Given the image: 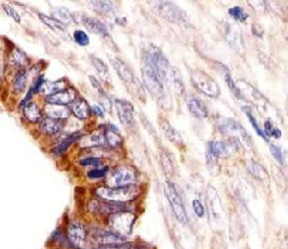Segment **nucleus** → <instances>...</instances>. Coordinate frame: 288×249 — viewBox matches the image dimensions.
Wrapping results in <instances>:
<instances>
[{"instance_id": "15", "label": "nucleus", "mask_w": 288, "mask_h": 249, "mask_svg": "<svg viewBox=\"0 0 288 249\" xmlns=\"http://www.w3.org/2000/svg\"><path fill=\"white\" fill-rule=\"evenodd\" d=\"M46 114L48 118L53 120H66L71 116V111L67 106H58V105H49L46 106Z\"/></svg>"}, {"instance_id": "18", "label": "nucleus", "mask_w": 288, "mask_h": 249, "mask_svg": "<svg viewBox=\"0 0 288 249\" xmlns=\"http://www.w3.org/2000/svg\"><path fill=\"white\" fill-rule=\"evenodd\" d=\"M188 105L193 117L197 119H205L208 117V110L202 100L192 98L189 100Z\"/></svg>"}, {"instance_id": "34", "label": "nucleus", "mask_w": 288, "mask_h": 249, "mask_svg": "<svg viewBox=\"0 0 288 249\" xmlns=\"http://www.w3.org/2000/svg\"><path fill=\"white\" fill-rule=\"evenodd\" d=\"M73 39L75 43L81 47H87L90 44L89 36L82 30H76L73 34Z\"/></svg>"}, {"instance_id": "41", "label": "nucleus", "mask_w": 288, "mask_h": 249, "mask_svg": "<svg viewBox=\"0 0 288 249\" xmlns=\"http://www.w3.org/2000/svg\"><path fill=\"white\" fill-rule=\"evenodd\" d=\"M3 8L9 17H11L15 22L21 23V17L15 8H13L12 6H9V5H3Z\"/></svg>"}, {"instance_id": "40", "label": "nucleus", "mask_w": 288, "mask_h": 249, "mask_svg": "<svg viewBox=\"0 0 288 249\" xmlns=\"http://www.w3.org/2000/svg\"><path fill=\"white\" fill-rule=\"evenodd\" d=\"M192 207H193V210H194L195 214L197 215V217L203 218L205 216V208H204V206H203V204L201 203L200 200H193L192 201Z\"/></svg>"}, {"instance_id": "20", "label": "nucleus", "mask_w": 288, "mask_h": 249, "mask_svg": "<svg viewBox=\"0 0 288 249\" xmlns=\"http://www.w3.org/2000/svg\"><path fill=\"white\" fill-rule=\"evenodd\" d=\"M106 144L112 148H118L122 143V138L118 132V129L115 126H111L107 128L104 133Z\"/></svg>"}, {"instance_id": "32", "label": "nucleus", "mask_w": 288, "mask_h": 249, "mask_svg": "<svg viewBox=\"0 0 288 249\" xmlns=\"http://www.w3.org/2000/svg\"><path fill=\"white\" fill-rule=\"evenodd\" d=\"M229 14L238 22L240 23H244L248 18H249V15L239 6H236V7H233L229 10Z\"/></svg>"}, {"instance_id": "5", "label": "nucleus", "mask_w": 288, "mask_h": 249, "mask_svg": "<svg viewBox=\"0 0 288 249\" xmlns=\"http://www.w3.org/2000/svg\"><path fill=\"white\" fill-rule=\"evenodd\" d=\"M192 80L194 86L204 95L211 98H217L219 96V86L210 75L203 72H195L192 74Z\"/></svg>"}, {"instance_id": "44", "label": "nucleus", "mask_w": 288, "mask_h": 249, "mask_svg": "<svg viewBox=\"0 0 288 249\" xmlns=\"http://www.w3.org/2000/svg\"><path fill=\"white\" fill-rule=\"evenodd\" d=\"M270 151L271 154L274 156V158L279 162V163H283V152L280 148H278L277 146L271 145L270 146Z\"/></svg>"}, {"instance_id": "22", "label": "nucleus", "mask_w": 288, "mask_h": 249, "mask_svg": "<svg viewBox=\"0 0 288 249\" xmlns=\"http://www.w3.org/2000/svg\"><path fill=\"white\" fill-rule=\"evenodd\" d=\"M72 112L78 119L85 120L90 116L91 108L86 100H80L73 105Z\"/></svg>"}, {"instance_id": "39", "label": "nucleus", "mask_w": 288, "mask_h": 249, "mask_svg": "<svg viewBox=\"0 0 288 249\" xmlns=\"http://www.w3.org/2000/svg\"><path fill=\"white\" fill-rule=\"evenodd\" d=\"M46 82H47V81H46V79L44 78V76H40V77H38V78L36 79V81L34 82L33 87L31 88L32 91H33V93H34V94L42 93L43 88H44Z\"/></svg>"}, {"instance_id": "13", "label": "nucleus", "mask_w": 288, "mask_h": 249, "mask_svg": "<svg viewBox=\"0 0 288 249\" xmlns=\"http://www.w3.org/2000/svg\"><path fill=\"white\" fill-rule=\"evenodd\" d=\"M94 239L100 245L103 246H111V245H118L126 243V240L124 237H121L120 235L112 232V231H105L100 230L94 233Z\"/></svg>"}, {"instance_id": "9", "label": "nucleus", "mask_w": 288, "mask_h": 249, "mask_svg": "<svg viewBox=\"0 0 288 249\" xmlns=\"http://www.w3.org/2000/svg\"><path fill=\"white\" fill-rule=\"evenodd\" d=\"M76 99V92L73 89L67 88L59 93L48 96L46 101L49 105H58V106H67L72 103Z\"/></svg>"}, {"instance_id": "31", "label": "nucleus", "mask_w": 288, "mask_h": 249, "mask_svg": "<svg viewBox=\"0 0 288 249\" xmlns=\"http://www.w3.org/2000/svg\"><path fill=\"white\" fill-rule=\"evenodd\" d=\"M92 62H93L94 67L96 68L97 73L100 75V77L107 81L108 77H109V70H108L107 66L105 65V63L96 57H93Z\"/></svg>"}, {"instance_id": "16", "label": "nucleus", "mask_w": 288, "mask_h": 249, "mask_svg": "<svg viewBox=\"0 0 288 249\" xmlns=\"http://www.w3.org/2000/svg\"><path fill=\"white\" fill-rule=\"evenodd\" d=\"M207 201H208L209 206H210L212 217L215 220H219L221 218L222 207H221L220 199L218 198V195H217L216 190L214 188H212V187L209 189Z\"/></svg>"}, {"instance_id": "36", "label": "nucleus", "mask_w": 288, "mask_h": 249, "mask_svg": "<svg viewBox=\"0 0 288 249\" xmlns=\"http://www.w3.org/2000/svg\"><path fill=\"white\" fill-rule=\"evenodd\" d=\"M165 132H166L167 137L171 142H173L174 144H178V143L182 144V139H181L180 135L170 125L167 124L165 126Z\"/></svg>"}, {"instance_id": "35", "label": "nucleus", "mask_w": 288, "mask_h": 249, "mask_svg": "<svg viewBox=\"0 0 288 249\" xmlns=\"http://www.w3.org/2000/svg\"><path fill=\"white\" fill-rule=\"evenodd\" d=\"M243 110H244V113L246 114V116L248 117V119H249V121H250L251 124L253 125V127L255 128V130H256V131H257V133L259 134V136L263 137L265 141H267L268 139H267V137L265 136L264 130L262 129V127H260V125L258 124V123H257L256 119L253 117V115H252V113H251V110H250V108H248V107H247V108H246V107H244V108H243Z\"/></svg>"}, {"instance_id": "7", "label": "nucleus", "mask_w": 288, "mask_h": 249, "mask_svg": "<svg viewBox=\"0 0 288 249\" xmlns=\"http://www.w3.org/2000/svg\"><path fill=\"white\" fill-rule=\"evenodd\" d=\"M136 180V173L130 167H120L118 168L111 176L112 187L111 188H120L132 185Z\"/></svg>"}, {"instance_id": "14", "label": "nucleus", "mask_w": 288, "mask_h": 249, "mask_svg": "<svg viewBox=\"0 0 288 249\" xmlns=\"http://www.w3.org/2000/svg\"><path fill=\"white\" fill-rule=\"evenodd\" d=\"M110 62L113 65L114 69L117 71L120 78L128 84H132L134 82V75L130 68L118 57H111Z\"/></svg>"}, {"instance_id": "24", "label": "nucleus", "mask_w": 288, "mask_h": 249, "mask_svg": "<svg viewBox=\"0 0 288 249\" xmlns=\"http://www.w3.org/2000/svg\"><path fill=\"white\" fill-rule=\"evenodd\" d=\"M41 127L46 134L55 135L60 131L62 124H61V122L58 120H53V119L48 118L42 121Z\"/></svg>"}, {"instance_id": "11", "label": "nucleus", "mask_w": 288, "mask_h": 249, "mask_svg": "<svg viewBox=\"0 0 288 249\" xmlns=\"http://www.w3.org/2000/svg\"><path fill=\"white\" fill-rule=\"evenodd\" d=\"M235 143H225V142H211L208 145L207 152L217 157H228L233 155L236 151Z\"/></svg>"}, {"instance_id": "28", "label": "nucleus", "mask_w": 288, "mask_h": 249, "mask_svg": "<svg viewBox=\"0 0 288 249\" xmlns=\"http://www.w3.org/2000/svg\"><path fill=\"white\" fill-rule=\"evenodd\" d=\"M94 8L96 9L97 12L101 13L102 15L105 16H112L115 14V9L114 6L109 3V2H105V1H94L92 2Z\"/></svg>"}, {"instance_id": "2", "label": "nucleus", "mask_w": 288, "mask_h": 249, "mask_svg": "<svg viewBox=\"0 0 288 249\" xmlns=\"http://www.w3.org/2000/svg\"><path fill=\"white\" fill-rule=\"evenodd\" d=\"M143 78L144 84L147 87L148 91L155 96L157 100H166V90L165 83L166 80L160 75V74L147 62L144 61L143 64Z\"/></svg>"}, {"instance_id": "12", "label": "nucleus", "mask_w": 288, "mask_h": 249, "mask_svg": "<svg viewBox=\"0 0 288 249\" xmlns=\"http://www.w3.org/2000/svg\"><path fill=\"white\" fill-rule=\"evenodd\" d=\"M68 234L72 245H74L77 248H81L87 238L86 227L78 222L72 223V224L69 226Z\"/></svg>"}, {"instance_id": "45", "label": "nucleus", "mask_w": 288, "mask_h": 249, "mask_svg": "<svg viewBox=\"0 0 288 249\" xmlns=\"http://www.w3.org/2000/svg\"><path fill=\"white\" fill-rule=\"evenodd\" d=\"M92 111H93L96 115L99 116V117H103V116H104V110H103V108H102L101 106H99V105H94L93 108H92Z\"/></svg>"}, {"instance_id": "4", "label": "nucleus", "mask_w": 288, "mask_h": 249, "mask_svg": "<svg viewBox=\"0 0 288 249\" xmlns=\"http://www.w3.org/2000/svg\"><path fill=\"white\" fill-rule=\"evenodd\" d=\"M164 192H165V195L170 203V206H171V209L173 211L175 218L182 224H188L187 211H186V208L183 204V201H182L180 195L178 194V192L176 190L175 185L170 181H167L164 184Z\"/></svg>"}, {"instance_id": "26", "label": "nucleus", "mask_w": 288, "mask_h": 249, "mask_svg": "<svg viewBox=\"0 0 288 249\" xmlns=\"http://www.w3.org/2000/svg\"><path fill=\"white\" fill-rule=\"evenodd\" d=\"M67 89L66 88V83L64 81H55V82H46L42 93L46 94L47 97L54 95L56 93H59L63 90Z\"/></svg>"}, {"instance_id": "37", "label": "nucleus", "mask_w": 288, "mask_h": 249, "mask_svg": "<svg viewBox=\"0 0 288 249\" xmlns=\"http://www.w3.org/2000/svg\"><path fill=\"white\" fill-rule=\"evenodd\" d=\"M224 77H225L226 83L228 84L230 90H232V92L236 95V97H237L238 99H240V100H241V99H242V95H241V93H240V90L238 87H237V86H236V84H235V82L233 81L232 76L229 74V72H227V73L225 74Z\"/></svg>"}, {"instance_id": "30", "label": "nucleus", "mask_w": 288, "mask_h": 249, "mask_svg": "<svg viewBox=\"0 0 288 249\" xmlns=\"http://www.w3.org/2000/svg\"><path fill=\"white\" fill-rule=\"evenodd\" d=\"M9 62L14 67H24L27 62V58L24 52L20 50H15L10 56Z\"/></svg>"}, {"instance_id": "33", "label": "nucleus", "mask_w": 288, "mask_h": 249, "mask_svg": "<svg viewBox=\"0 0 288 249\" xmlns=\"http://www.w3.org/2000/svg\"><path fill=\"white\" fill-rule=\"evenodd\" d=\"M264 132L265 136L267 137V139H268V137H274L276 139H279L282 136V131L278 128H275L272 124L271 121H266L264 123Z\"/></svg>"}, {"instance_id": "43", "label": "nucleus", "mask_w": 288, "mask_h": 249, "mask_svg": "<svg viewBox=\"0 0 288 249\" xmlns=\"http://www.w3.org/2000/svg\"><path fill=\"white\" fill-rule=\"evenodd\" d=\"M98 249H136V248L132 244L123 243L118 245H111V246H104Z\"/></svg>"}, {"instance_id": "6", "label": "nucleus", "mask_w": 288, "mask_h": 249, "mask_svg": "<svg viewBox=\"0 0 288 249\" xmlns=\"http://www.w3.org/2000/svg\"><path fill=\"white\" fill-rule=\"evenodd\" d=\"M157 12L166 20L175 24H186L188 19L186 14L176 5L168 1H160L156 5Z\"/></svg>"}, {"instance_id": "25", "label": "nucleus", "mask_w": 288, "mask_h": 249, "mask_svg": "<svg viewBox=\"0 0 288 249\" xmlns=\"http://www.w3.org/2000/svg\"><path fill=\"white\" fill-rule=\"evenodd\" d=\"M27 83V74L24 70L19 71L13 81V91L16 94H21L24 92Z\"/></svg>"}, {"instance_id": "21", "label": "nucleus", "mask_w": 288, "mask_h": 249, "mask_svg": "<svg viewBox=\"0 0 288 249\" xmlns=\"http://www.w3.org/2000/svg\"><path fill=\"white\" fill-rule=\"evenodd\" d=\"M226 38L231 47H233L236 50H240V45L242 42H241L240 30H238L235 25H228L227 31H226Z\"/></svg>"}, {"instance_id": "38", "label": "nucleus", "mask_w": 288, "mask_h": 249, "mask_svg": "<svg viewBox=\"0 0 288 249\" xmlns=\"http://www.w3.org/2000/svg\"><path fill=\"white\" fill-rule=\"evenodd\" d=\"M108 173H109V167H104V168H101V169H96V170L91 171L88 174V176L91 179H99V178H102V177L106 176Z\"/></svg>"}, {"instance_id": "29", "label": "nucleus", "mask_w": 288, "mask_h": 249, "mask_svg": "<svg viewBox=\"0 0 288 249\" xmlns=\"http://www.w3.org/2000/svg\"><path fill=\"white\" fill-rule=\"evenodd\" d=\"M53 16H54L53 19H55L56 21H58L59 23L63 25L71 24L72 22V17L70 12L66 10L65 8H56L55 11L53 12Z\"/></svg>"}, {"instance_id": "42", "label": "nucleus", "mask_w": 288, "mask_h": 249, "mask_svg": "<svg viewBox=\"0 0 288 249\" xmlns=\"http://www.w3.org/2000/svg\"><path fill=\"white\" fill-rule=\"evenodd\" d=\"M80 164L82 166H93V167H98L101 164V160L96 157H88L84 158L80 161Z\"/></svg>"}, {"instance_id": "10", "label": "nucleus", "mask_w": 288, "mask_h": 249, "mask_svg": "<svg viewBox=\"0 0 288 249\" xmlns=\"http://www.w3.org/2000/svg\"><path fill=\"white\" fill-rule=\"evenodd\" d=\"M118 110L120 123L123 125H131L134 123V107L127 100H117L115 101Z\"/></svg>"}, {"instance_id": "17", "label": "nucleus", "mask_w": 288, "mask_h": 249, "mask_svg": "<svg viewBox=\"0 0 288 249\" xmlns=\"http://www.w3.org/2000/svg\"><path fill=\"white\" fill-rule=\"evenodd\" d=\"M24 115L25 119L32 124H36L42 121V111L34 102H29L24 105Z\"/></svg>"}, {"instance_id": "3", "label": "nucleus", "mask_w": 288, "mask_h": 249, "mask_svg": "<svg viewBox=\"0 0 288 249\" xmlns=\"http://www.w3.org/2000/svg\"><path fill=\"white\" fill-rule=\"evenodd\" d=\"M136 217L133 213L121 211L109 217V226L112 232L125 238L132 233Z\"/></svg>"}, {"instance_id": "23", "label": "nucleus", "mask_w": 288, "mask_h": 249, "mask_svg": "<svg viewBox=\"0 0 288 249\" xmlns=\"http://www.w3.org/2000/svg\"><path fill=\"white\" fill-rule=\"evenodd\" d=\"M39 17L41 18V21L45 24L46 25H48V27L50 29H52L53 31H55L56 33L58 34H61V35H65L67 33V29L65 27V25L61 23H59L58 21H56L55 19L53 18H50L47 15H44L42 13L39 14Z\"/></svg>"}, {"instance_id": "1", "label": "nucleus", "mask_w": 288, "mask_h": 249, "mask_svg": "<svg viewBox=\"0 0 288 249\" xmlns=\"http://www.w3.org/2000/svg\"><path fill=\"white\" fill-rule=\"evenodd\" d=\"M140 190L134 185L120 187V188H98L96 191V196L102 199L111 202L124 203L132 201L139 196Z\"/></svg>"}, {"instance_id": "19", "label": "nucleus", "mask_w": 288, "mask_h": 249, "mask_svg": "<svg viewBox=\"0 0 288 249\" xmlns=\"http://www.w3.org/2000/svg\"><path fill=\"white\" fill-rule=\"evenodd\" d=\"M83 23L87 27V29L94 34H97V35H107L108 34V29H107L106 25L97 19L88 17V18L84 19Z\"/></svg>"}, {"instance_id": "27", "label": "nucleus", "mask_w": 288, "mask_h": 249, "mask_svg": "<svg viewBox=\"0 0 288 249\" xmlns=\"http://www.w3.org/2000/svg\"><path fill=\"white\" fill-rule=\"evenodd\" d=\"M80 137H82V135H81L80 133L72 134L70 137H68L65 141L61 142V143L55 148L54 153L57 154V155H61V154H63V153H65L74 142H76L77 140H79Z\"/></svg>"}, {"instance_id": "8", "label": "nucleus", "mask_w": 288, "mask_h": 249, "mask_svg": "<svg viewBox=\"0 0 288 249\" xmlns=\"http://www.w3.org/2000/svg\"><path fill=\"white\" fill-rule=\"evenodd\" d=\"M219 126H220V129L222 130V132L231 136L235 140L243 142V143H248L249 137H248L246 131L235 120H233V119L223 120V121H221V124Z\"/></svg>"}]
</instances>
